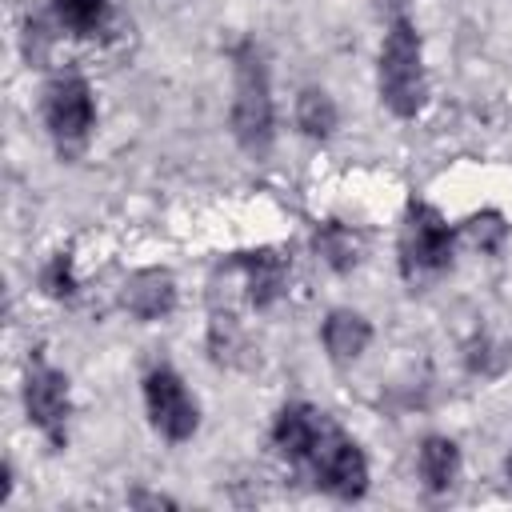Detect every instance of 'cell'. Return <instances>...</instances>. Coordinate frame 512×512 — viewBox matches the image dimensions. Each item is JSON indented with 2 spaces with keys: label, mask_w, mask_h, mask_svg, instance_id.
<instances>
[{
  "label": "cell",
  "mask_w": 512,
  "mask_h": 512,
  "mask_svg": "<svg viewBox=\"0 0 512 512\" xmlns=\"http://www.w3.org/2000/svg\"><path fill=\"white\" fill-rule=\"evenodd\" d=\"M232 136L252 156L272 148V88L264 56L252 40L232 52Z\"/></svg>",
  "instance_id": "obj_1"
},
{
  "label": "cell",
  "mask_w": 512,
  "mask_h": 512,
  "mask_svg": "<svg viewBox=\"0 0 512 512\" xmlns=\"http://www.w3.org/2000/svg\"><path fill=\"white\" fill-rule=\"evenodd\" d=\"M380 100L396 116H416L424 108V60H420V36L408 16H396L388 24L384 48H380Z\"/></svg>",
  "instance_id": "obj_2"
},
{
  "label": "cell",
  "mask_w": 512,
  "mask_h": 512,
  "mask_svg": "<svg viewBox=\"0 0 512 512\" xmlns=\"http://www.w3.org/2000/svg\"><path fill=\"white\" fill-rule=\"evenodd\" d=\"M452 244H456V232L448 228V220L432 204L412 200L400 228V272L408 280H428L444 272L452 264Z\"/></svg>",
  "instance_id": "obj_3"
},
{
  "label": "cell",
  "mask_w": 512,
  "mask_h": 512,
  "mask_svg": "<svg viewBox=\"0 0 512 512\" xmlns=\"http://www.w3.org/2000/svg\"><path fill=\"white\" fill-rule=\"evenodd\" d=\"M304 464L312 468L316 484H320L324 492L340 496V500H360V496L368 492V460H364V452H360L356 440H352L340 424H332L328 416H324L320 436H316V444H312V452H308Z\"/></svg>",
  "instance_id": "obj_4"
},
{
  "label": "cell",
  "mask_w": 512,
  "mask_h": 512,
  "mask_svg": "<svg viewBox=\"0 0 512 512\" xmlns=\"http://www.w3.org/2000/svg\"><path fill=\"white\" fill-rule=\"evenodd\" d=\"M144 404H148V416H152V428L180 444L196 432L200 424V412H196V400L188 396L184 380L172 372V368H152L144 376Z\"/></svg>",
  "instance_id": "obj_5"
},
{
  "label": "cell",
  "mask_w": 512,
  "mask_h": 512,
  "mask_svg": "<svg viewBox=\"0 0 512 512\" xmlns=\"http://www.w3.org/2000/svg\"><path fill=\"white\" fill-rule=\"evenodd\" d=\"M44 124L60 144H80L96 124V100L84 76L64 72L44 92Z\"/></svg>",
  "instance_id": "obj_6"
},
{
  "label": "cell",
  "mask_w": 512,
  "mask_h": 512,
  "mask_svg": "<svg viewBox=\"0 0 512 512\" xmlns=\"http://www.w3.org/2000/svg\"><path fill=\"white\" fill-rule=\"evenodd\" d=\"M24 408H28V420L52 444H64V424H68V380H64V372H56L48 364H32L28 380H24Z\"/></svg>",
  "instance_id": "obj_7"
},
{
  "label": "cell",
  "mask_w": 512,
  "mask_h": 512,
  "mask_svg": "<svg viewBox=\"0 0 512 512\" xmlns=\"http://www.w3.org/2000/svg\"><path fill=\"white\" fill-rule=\"evenodd\" d=\"M176 304V284L164 268H144L136 276H128L124 284V308L136 316V320H160L168 316Z\"/></svg>",
  "instance_id": "obj_8"
},
{
  "label": "cell",
  "mask_w": 512,
  "mask_h": 512,
  "mask_svg": "<svg viewBox=\"0 0 512 512\" xmlns=\"http://www.w3.org/2000/svg\"><path fill=\"white\" fill-rule=\"evenodd\" d=\"M320 424H324V412H316L308 404H288L276 416V424H272L276 452L288 456V460H296V464H304L308 452H312V444H316V436H320Z\"/></svg>",
  "instance_id": "obj_9"
},
{
  "label": "cell",
  "mask_w": 512,
  "mask_h": 512,
  "mask_svg": "<svg viewBox=\"0 0 512 512\" xmlns=\"http://www.w3.org/2000/svg\"><path fill=\"white\" fill-rule=\"evenodd\" d=\"M236 268L244 272V284H248V296L256 308H268L280 292H284V280H288V264L284 256L260 248V252H236Z\"/></svg>",
  "instance_id": "obj_10"
},
{
  "label": "cell",
  "mask_w": 512,
  "mask_h": 512,
  "mask_svg": "<svg viewBox=\"0 0 512 512\" xmlns=\"http://www.w3.org/2000/svg\"><path fill=\"white\" fill-rule=\"evenodd\" d=\"M372 340V324L360 316V312H348V308H336L328 320H324V348L336 364H348L356 360Z\"/></svg>",
  "instance_id": "obj_11"
},
{
  "label": "cell",
  "mask_w": 512,
  "mask_h": 512,
  "mask_svg": "<svg viewBox=\"0 0 512 512\" xmlns=\"http://www.w3.org/2000/svg\"><path fill=\"white\" fill-rule=\"evenodd\" d=\"M456 472H460L456 444L444 440V436H428L420 444V476H424V488L428 492H448L456 484Z\"/></svg>",
  "instance_id": "obj_12"
},
{
  "label": "cell",
  "mask_w": 512,
  "mask_h": 512,
  "mask_svg": "<svg viewBox=\"0 0 512 512\" xmlns=\"http://www.w3.org/2000/svg\"><path fill=\"white\" fill-rule=\"evenodd\" d=\"M296 124H300L304 136L328 140L332 128H336V104H332V96L324 88H304L296 96Z\"/></svg>",
  "instance_id": "obj_13"
},
{
  "label": "cell",
  "mask_w": 512,
  "mask_h": 512,
  "mask_svg": "<svg viewBox=\"0 0 512 512\" xmlns=\"http://www.w3.org/2000/svg\"><path fill=\"white\" fill-rule=\"evenodd\" d=\"M316 252H320L336 272H348V268L356 264V256H360V244H356L352 228H344L340 220H328V224L316 228Z\"/></svg>",
  "instance_id": "obj_14"
},
{
  "label": "cell",
  "mask_w": 512,
  "mask_h": 512,
  "mask_svg": "<svg viewBox=\"0 0 512 512\" xmlns=\"http://www.w3.org/2000/svg\"><path fill=\"white\" fill-rule=\"evenodd\" d=\"M52 8H56V20L76 36L96 32L108 16V0H52Z\"/></svg>",
  "instance_id": "obj_15"
},
{
  "label": "cell",
  "mask_w": 512,
  "mask_h": 512,
  "mask_svg": "<svg viewBox=\"0 0 512 512\" xmlns=\"http://www.w3.org/2000/svg\"><path fill=\"white\" fill-rule=\"evenodd\" d=\"M40 284H44V292H48V296H56V300H68V296L76 292L72 256H68V252H56V256L44 264V272H40Z\"/></svg>",
  "instance_id": "obj_16"
},
{
  "label": "cell",
  "mask_w": 512,
  "mask_h": 512,
  "mask_svg": "<svg viewBox=\"0 0 512 512\" xmlns=\"http://www.w3.org/2000/svg\"><path fill=\"white\" fill-rule=\"evenodd\" d=\"M504 232H508V224H504L496 212H480V216H472V220L464 224V236H468L476 248H484V252H496V248L504 244Z\"/></svg>",
  "instance_id": "obj_17"
},
{
  "label": "cell",
  "mask_w": 512,
  "mask_h": 512,
  "mask_svg": "<svg viewBox=\"0 0 512 512\" xmlns=\"http://www.w3.org/2000/svg\"><path fill=\"white\" fill-rule=\"evenodd\" d=\"M504 468H508V480H512V452H508V464Z\"/></svg>",
  "instance_id": "obj_18"
}]
</instances>
